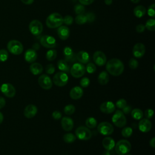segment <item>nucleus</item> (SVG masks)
<instances>
[{"label": "nucleus", "instance_id": "72a5a7b5", "mask_svg": "<svg viewBox=\"0 0 155 155\" xmlns=\"http://www.w3.org/2000/svg\"><path fill=\"white\" fill-rule=\"evenodd\" d=\"M46 59L49 61L54 60L57 56V51L54 49H50L47 51Z\"/></svg>", "mask_w": 155, "mask_h": 155}, {"label": "nucleus", "instance_id": "680f3d73", "mask_svg": "<svg viewBox=\"0 0 155 155\" xmlns=\"http://www.w3.org/2000/svg\"><path fill=\"white\" fill-rule=\"evenodd\" d=\"M4 119V116L2 114V113L1 112H0V125L1 124V123L2 122Z\"/></svg>", "mask_w": 155, "mask_h": 155}, {"label": "nucleus", "instance_id": "5fc2aeb1", "mask_svg": "<svg viewBox=\"0 0 155 155\" xmlns=\"http://www.w3.org/2000/svg\"><path fill=\"white\" fill-rule=\"evenodd\" d=\"M5 105V100L4 97H0V109L2 108Z\"/></svg>", "mask_w": 155, "mask_h": 155}, {"label": "nucleus", "instance_id": "393cba45", "mask_svg": "<svg viewBox=\"0 0 155 155\" xmlns=\"http://www.w3.org/2000/svg\"><path fill=\"white\" fill-rule=\"evenodd\" d=\"M30 70L33 74L38 75L42 72L43 67L41 64L38 62H34L30 65Z\"/></svg>", "mask_w": 155, "mask_h": 155}, {"label": "nucleus", "instance_id": "cd10ccee", "mask_svg": "<svg viewBox=\"0 0 155 155\" xmlns=\"http://www.w3.org/2000/svg\"><path fill=\"white\" fill-rule=\"evenodd\" d=\"M98 82L102 85H106L109 81V75L106 71H101L97 77Z\"/></svg>", "mask_w": 155, "mask_h": 155}, {"label": "nucleus", "instance_id": "13d9d810", "mask_svg": "<svg viewBox=\"0 0 155 155\" xmlns=\"http://www.w3.org/2000/svg\"><path fill=\"white\" fill-rule=\"evenodd\" d=\"M104 2L106 5H110L112 4L113 2V0H104Z\"/></svg>", "mask_w": 155, "mask_h": 155}, {"label": "nucleus", "instance_id": "f704fd0d", "mask_svg": "<svg viewBox=\"0 0 155 155\" xmlns=\"http://www.w3.org/2000/svg\"><path fill=\"white\" fill-rule=\"evenodd\" d=\"M145 27L148 30L154 31V30H155V20L153 18L148 19L145 23Z\"/></svg>", "mask_w": 155, "mask_h": 155}, {"label": "nucleus", "instance_id": "412c9836", "mask_svg": "<svg viewBox=\"0 0 155 155\" xmlns=\"http://www.w3.org/2000/svg\"><path fill=\"white\" fill-rule=\"evenodd\" d=\"M58 35L61 40H66L70 36V30L68 27L61 25L58 29Z\"/></svg>", "mask_w": 155, "mask_h": 155}, {"label": "nucleus", "instance_id": "58836bf2", "mask_svg": "<svg viewBox=\"0 0 155 155\" xmlns=\"http://www.w3.org/2000/svg\"><path fill=\"white\" fill-rule=\"evenodd\" d=\"M8 58V51L5 49L0 50V62H5Z\"/></svg>", "mask_w": 155, "mask_h": 155}, {"label": "nucleus", "instance_id": "9b49d317", "mask_svg": "<svg viewBox=\"0 0 155 155\" xmlns=\"http://www.w3.org/2000/svg\"><path fill=\"white\" fill-rule=\"evenodd\" d=\"M41 44L47 48H53L56 46V41L54 37L50 35H44L40 39Z\"/></svg>", "mask_w": 155, "mask_h": 155}, {"label": "nucleus", "instance_id": "4be33fe9", "mask_svg": "<svg viewBox=\"0 0 155 155\" xmlns=\"http://www.w3.org/2000/svg\"><path fill=\"white\" fill-rule=\"evenodd\" d=\"M84 91L81 87L76 86L72 88L70 91V96L71 99L77 100L80 99L83 95Z\"/></svg>", "mask_w": 155, "mask_h": 155}, {"label": "nucleus", "instance_id": "f03ea898", "mask_svg": "<svg viewBox=\"0 0 155 155\" xmlns=\"http://www.w3.org/2000/svg\"><path fill=\"white\" fill-rule=\"evenodd\" d=\"M47 26L50 28H58L62 25L63 23V18L58 13H51L46 19Z\"/></svg>", "mask_w": 155, "mask_h": 155}, {"label": "nucleus", "instance_id": "052dcab7", "mask_svg": "<svg viewBox=\"0 0 155 155\" xmlns=\"http://www.w3.org/2000/svg\"><path fill=\"white\" fill-rule=\"evenodd\" d=\"M102 155H111V154H110V152L109 151L105 150V151H104L102 153Z\"/></svg>", "mask_w": 155, "mask_h": 155}, {"label": "nucleus", "instance_id": "603ef678", "mask_svg": "<svg viewBox=\"0 0 155 155\" xmlns=\"http://www.w3.org/2000/svg\"><path fill=\"white\" fill-rule=\"evenodd\" d=\"M131 111V107L130 105H126L125 107L122 108V112L124 114H129Z\"/></svg>", "mask_w": 155, "mask_h": 155}, {"label": "nucleus", "instance_id": "37998d69", "mask_svg": "<svg viewBox=\"0 0 155 155\" xmlns=\"http://www.w3.org/2000/svg\"><path fill=\"white\" fill-rule=\"evenodd\" d=\"M63 22L67 25H70L73 22V18L70 15H66L63 18Z\"/></svg>", "mask_w": 155, "mask_h": 155}, {"label": "nucleus", "instance_id": "79ce46f5", "mask_svg": "<svg viewBox=\"0 0 155 155\" xmlns=\"http://www.w3.org/2000/svg\"><path fill=\"white\" fill-rule=\"evenodd\" d=\"M128 65L129 67L131 69H136V68H137L138 65H139V63L137 62V61L134 59V58H131L129 61L128 62Z\"/></svg>", "mask_w": 155, "mask_h": 155}, {"label": "nucleus", "instance_id": "a19ab883", "mask_svg": "<svg viewBox=\"0 0 155 155\" xmlns=\"http://www.w3.org/2000/svg\"><path fill=\"white\" fill-rule=\"evenodd\" d=\"M127 103L126 100H125L124 99H120L118 101H117L115 106H116L117 108L122 109L124 107H125L127 105Z\"/></svg>", "mask_w": 155, "mask_h": 155}, {"label": "nucleus", "instance_id": "a211bd4d", "mask_svg": "<svg viewBox=\"0 0 155 155\" xmlns=\"http://www.w3.org/2000/svg\"><path fill=\"white\" fill-rule=\"evenodd\" d=\"M38 108L35 105L33 104H29L25 108L24 114L27 118L30 119L33 117L36 114Z\"/></svg>", "mask_w": 155, "mask_h": 155}, {"label": "nucleus", "instance_id": "2f4dec72", "mask_svg": "<svg viewBox=\"0 0 155 155\" xmlns=\"http://www.w3.org/2000/svg\"><path fill=\"white\" fill-rule=\"evenodd\" d=\"M76 139V136L71 133H66L63 136L64 141L67 143H73V142L75 141Z\"/></svg>", "mask_w": 155, "mask_h": 155}, {"label": "nucleus", "instance_id": "7ed1b4c3", "mask_svg": "<svg viewBox=\"0 0 155 155\" xmlns=\"http://www.w3.org/2000/svg\"><path fill=\"white\" fill-rule=\"evenodd\" d=\"M114 148L118 155H124L131 150V145L127 140L122 139L119 140L116 144H115Z\"/></svg>", "mask_w": 155, "mask_h": 155}, {"label": "nucleus", "instance_id": "e2e57ef3", "mask_svg": "<svg viewBox=\"0 0 155 155\" xmlns=\"http://www.w3.org/2000/svg\"><path fill=\"white\" fill-rule=\"evenodd\" d=\"M133 3H134V4H137V3H138L139 1H140V0H130Z\"/></svg>", "mask_w": 155, "mask_h": 155}, {"label": "nucleus", "instance_id": "dca6fc26", "mask_svg": "<svg viewBox=\"0 0 155 155\" xmlns=\"http://www.w3.org/2000/svg\"><path fill=\"white\" fill-rule=\"evenodd\" d=\"M116 108V106L111 101H106L100 105V110L105 114L112 113Z\"/></svg>", "mask_w": 155, "mask_h": 155}, {"label": "nucleus", "instance_id": "bb28decb", "mask_svg": "<svg viewBox=\"0 0 155 155\" xmlns=\"http://www.w3.org/2000/svg\"><path fill=\"white\" fill-rule=\"evenodd\" d=\"M57 66L59 70H61L62 72L64 73H69L70 68V67L67 63V61H66L64 59H60L57 62Z\"/></svg>", "mask_w": 155, "mask_h": 155}, {"label": "nucleus", "instance_id": "4d7b16f0", "mask_svg": "<svg viewBox=\"0 0 155 155\" xmlns=\"http://www.w3.org/2000/svg\"><path fill=\"white\" fill-rule=\"evenodd\" d=\"M150 145L153 148L155 147V137H152V139L150 140Z\"/></svg>", "mask_w": 155, "mask_h": 155}, {"label": "nucleus", "instance_id": "69168bd1", "mask_svg": "<svg viewBox=\"0 0 155 155\" xmlns=\"http://www.w3.org/2000/svg\"><path fill=\"white\" fill-rule=\"evenodd\" d=\"M0 89H1V87H0Z\"/></svg>", "mask_w": 155, "mask_h": 155}, {"label": "nucleus", "instance_id": "bf43d9fd", "mask_svg": "<svg viewBox=\"0 0 155 155\" xmlns=\"http://www.w3.org/2000/svg\"><path fill=\"white\" fill-rule=\"evenodd\" d=\"M33 49H34L35 50H38V49H39V45L38 44H37V43H36V44H35L34 45H33Z\"/></svg>", "mask_w": 155, "mask_h": 155}, {"label": "nucleus", "instance_id": "ddd939ff", "mask_svg": "<svg viewBox=\"0 0 155 155\" xmlns=\"http://www.w3.org/2000/svg\"><path fill=\"white\" fill-rule=\"evenodd\" d=\"M0 90L5 96L8 97H13L16 94V90L15 87L13 85L9 83L3 84L1 87Z\"/></svg>", "mask_w": 155, "mask_h": 155}, {"label": "nucleus", "instance_id": "39448f33", "mask_svg": "<svg viewBox=\"0 0 155 155\" xmlns=\"http://www.w3.org/2000/svg\"><path fill=\"white\" fill-rule=\"evenodd\" d=\"M112 122L116 127L121 128L126 125L127 119L123 112L117 110L112 116Z\"/></svg>", "mask_w": 155, "mask_h": 155}, {"label": "nucleus", "instance_id": "423d86ee", "mask_svg": "<svg viewBox=\"0 0 155 155\" xmlns=\"http://www.w3.org/2000/svg\"><path fill=\"white\" fill-rule=\"evenodd\" d=\"M75 134L76 137L80 140H87L91 139L92 133L91 131L85 127L80 126L75 130Z\"/></svg>", "mask_w": 155, "mask_h": 155}, {"label": "nucleus", "instance_id": "3c124183", "mask_svg": "<svg viewBox=\"0 0 155 155\" xmlns=\"http://www.w3.org/2000/svg\"><path fill=\"white\" fill-rule=\"evenodd\" d=\"M145 30V27L143 24H140L136 27V30L138 33H142Z\"/></svg>", "mask_w": 155, "mask_h": 155}, {"label": "nucleus", "instance_id": "c9c22d12", "mask_svg": "<svg viewBox=\"0 0 155 155\" xmlns=\"http://www.w3.org/2000/svg\"><path fill=\"white\" fill-rule=\"evenodd\" d=\"M64 113H65V114H67V115H71V114H73L74 113V111H75V107H74L73 105H71V104L67 105H66V106L64 107Z\"/></svg>", "mask_w": 155, "mask_h": 155}, {"label": "nucleus", "instance_id": "c85d7f7f", "mask_svg": "<svg viewBox=\"0 0 155 155\" xmlns=\"http://www.w3.org/2000/svg\"><path fill=\"white\" fill-rule=\"evenodd\" d=\"M147 9L143 5H137L134 8L133 10L134 15L137 18H142L145 15Z\"/></svg>", "mask_w": 155, "mask_h": 155}, {"label": "nucleus", "instance_id": "5701e85b", "mask_svg": "<svg viewBox=\"0 0 155 155\" xmlns=\"http://www.w3.org/2000/svg\"><path fill=\"white\" fill-rule=\"evenodd\" d=\"M102 145L104 148L108 151H110L114 148L115 142L113 139L110 137H106L102 140Z\"/></svg>", "mask_w": 155, "mask_h": 155}, {"label": "nucleus", "instance_id": "a18cd8bd", "mask_svg": "<svg viewBox=\"0 0 155 155\" xmlns=\"http://www.w3.org/2000/svg\"><path fill=\"white\" fill-rule=\"evenodd\" d=\"M54 71H55V67H54L53 64H48V65H46L45 71L47 74H51L54 72Z\"/></svg>", "mask_w": 155, "mask_h": 155}, {"label": "nucleus", "instance_id": "b1692460", "mask_svg": "<svg viewBox=\"0 0 155 155\" xmlns=\"http://www.w3.org/2000/svg\"><path fill=\"white\" fill-rule=\"evenodd\" d=\"M76 58L81 64H87L90 61L89 54L85 51H80L77 53Z\"/></svg>", "mask_w": 155, "mask_h": 155}, {"label": "nucleus", "instance_id": "e433bc0d", "mask_svg": "<svg viewBox=\"0 0 155 155\" xmlns=\"http://www.w3.org/2000/svg\"><path fill=\"white\" fill-rule=\"evenodd\" d=\"M132 133H133V130L131 127H124L121 131V134L124 137H130Z\"/></svg>", "mask_w": 155, "mask_h": 155}, {"label": "nucleus", "instance_id": "c03bdc74", "mask_svg": "<svg viewBox=\"0 0 155 155\" xmlns=\"http://www.w3.org/2000/svg\"><path fill=\"white\" fill-rule=\"evenodd\" d=\"M90 81L89 78L87 77L82 78L80 81L81 86L82 87H84V88L87 87L90 85Z\"/></svg>", "mask_w": 155, "mask_h": 155}, {"label": "nucleus", "instance_id": "aec40b11", "mask_svg": "<svg viewBox=\"0 0 155 155\" xmlns=\"http://www.w3.org/2000/svg\"><path fill=\"white\" fill-rule=\"evenodd\" d=\"M38 55L36 50L33 48H29L25 52L24 59L25 60L29 63L34 62L37 59Z\"/></svg>", "mask_w": 155, "mask_h": 155}, {"label": "nucleus", "instance_id": "ea45409f", "mask_svg": "<svg viewBox=\"0 0 155 155\" xmlns=\"http://www.w3.org/2000/svg\"><path fill=\"white\" fill-rule=\"evenodd\" d=\"M85 70L88 73H93L96 70V66L93 63L90 62L87 64Z\"/></svg>", "mask_w": 155, "mask_h": 155}, {"label": "nucleus", "instance_id": "1a4fd4ad", "mask_svg": "<svg viewBox=\"0 0 155 155\" xmlns=\"http://www.w3.org/2000/svg\"><path fill=\"white\" fill-rule=\"evenodd\" d=\"M29 30L34 36H39L43 31L42 24L37 19L31 21L29 24Z\"/></svg>", "mask_w": 155, "mask_h": 155}, {"label": "nucleus", "instance_id": "7c9ffc66", "mask_svg": "<svg viewBox=\"0 0 155 155\" xmlns=\"http://www.w3.org/2000/svg\"><path fill=\"white\" fill-rule=\"evenodd\" d=\"M75 22L78 25H82L87 22V18L85 14L78 15L75 18Z\"/></svg>", "mask_w": 155, "mask_h": 155}, {"label": "nucleus", "instance_id": "de8ad7c7", "mask_svg": "<svg viewBox=\"0 0 155 155\" xmlns=\"http://www.w3.org/2000/svg\"><path fill=\"white\" fill-rule=\"evenodd\" d=\"M153 114H154V111L152 109H150V108L147 109L144 112V115L146 119H151L153 117Z\"/></svg>", "mask_w": 155, "mask_h": 155}, {"label": "nucleus", "instance_id": "49530a36", "mask_svg": "<svg viewBox=\"0 0 155 155\" xmlns=\"http://www.w3.org/2000/svg\"><path fill=\"white\" fill-rule=\"evenodd\" d=\"M154 4H153L149 6L148 10H147V13L149 16L154 18L155 16V12H154Z\"/></svg>", "mask_w": 155, "mask_h": 155}, {"label": "nucleus", "instance_id": "0e129e2a", "mask_svg": "<svg viewBox=\"0 0 155 155\" xmlns=\"http://www.w3.org/2000/svg\"><path fill=\"white\" fill-rule=\"evenodd\" d=\"M127 155H131V154H127Z\"/></svg>", "mask_w": 155, "mask_h": 155}, {"label": "nucleus", "instance_id": "6ab92c4d", "mask_svg": "<svg viewBox=\"0 0 155 155\" xmlns=\"http://www.w3.org/2000/svg\"><path fill=\"white\" fill-rule=\"evenodd\" d=\"M61 126L64 130L66 131H71L74 126L73 120L71 117H64L61 119Z\"/></svg>", "mask_w": 155, "mask_h": 155}, {"label": "nucleus", "instance_id": "f3484780", "mask_svg": "<svg viewBox=\"0 0 155 155\" xmlns=\"http://www.w3.org/2000/svg\"><path fill=\"white\" fill-rule=\"evenodd\" d=\"M139 129L140 131L143 133L148 132L152 127L151 122L148 119H141L138 124Z\"/></svg>", "mask_w": 155, "mask_h": 155}, {"label": "nucleus", "instance_id": "9d476101", "mask_svg": "<svg viewBox=\"0 0 155 155\" xmlns=\"http://www.w3.org/2000/svg\"><path fill=\"white\" fill-rule=\"evenodd\" d=\"M97 131L102 135L108 136L113 133L114 128L110 122H102L97 125Z\"/></svg>", "mask_w": 155, "mask_h": 155}, {"label": "nucleus", "instance_id": "864d4df0", "mask_svg": "<svg viewBox=\"0 0 155 155\" xmlns=\"http://www.w3.org/2000/svg\"><path fill=\"white\" fill-rule=\"evenodd\" d=\"M94 0H79V2L82 4V5H88L90 4H91V3H93L94 2Z\"/></svg>", "mask_w": 155, "mask_h": 155}, {"label": "nucleus", "instance_id": "2eb2a0df", "mask_svg": "<svg viewBox=\"0 0 155 155\" xmlns=\"http://www.w3.org/2000/svg\"><path fill=\"white\" fill-rule=\"evenodd\" d=\"M145 53V47L140 42L136 44L133 48V54L136 58H142Z\"/></svg>", "mask_w": 155, "mask_h": 155}, {"label": "nucleus", "instance_id": "a878e982", "mask_svg": "<svg viewBox=\"0 0 155 155\" xmlns=\"http://www.w3.org/2000/svg\"><path fill=\"white\" fill-rule=\"evenodd\" d=\"M63 53L66 61H74V53L72 48L70 47H65L64 48Z\"/></svg>", "mask_w": 155, "mask_h": 155}, {"label": "nucleus", "instance_id": "f8f14e48", "mask_svg": "<svg viewBox=\"0 0 155 155\" xmlns=\"http://www.w3.org/2000/svg\"><path fill=\"white\" fill-rule=\"evenodd\" d=\"M38 84L44 90H49L52 87L53 82L47 74H42L38 78Z\"/></svg>", "mask_w": 155, "mask_h": 155}, {"label": "nucleus", "instance_id": "20e7f679", "mask_svg": "<svg viewBox=\"0 0 155 155\" xmlns=\"http://www.w3.org/2000/svg\"><path fill=\"white\" fill-rule=\"evenodd\" d=\"M7 49L10 53L15 55H19L23 51V45L21 42L17 40H11L7 45Z\"/></svg>", "mask_w": 155, "mask_h": 155}, {"label": "nucleus", "instance_id": "473e14b6", "mask_svg": "<svg viewBox=\"0 0 155 155\" xmlns=\"http://www.w3.org/2000/svg\"><path fill=\"white\" fill-rule=\"evenodd\" d=\"M85 125L87 128H94L97 126V120L93 117H88L85 120Z\"/></svg>", "mask_w": 155, "mask_h": 155}, {"label": "nucleus", "instance_id": "6e6552de", "mask_svg": "<svg viewBox=\"0 0 155 155\" xmlns=\"http://www.w3.org/2000/svg\"><path fill=\"white\" fill-rule=\"evenodd\" d=\"M85 67L81 63L74 64L70 70L71 76L75 78H79L82 77L85 74Z\"/></svg>", "mask_w": 155, "mask_h": 155}, {"label": "nucleus", "instance_id": "4468645a", "mask_svg": "<svg viewBox=\"0 0 155 155\" xmlns=\"http://www.w3.org/2000/svg\"><path fill=\"white\" fill-rule=\"evenodd\" d=\"M93 59L94 63L98 66H103L107 62V57L101 51H96L94 53Z\"/></svg>", "mask_w": 155, "mask_h": 155}, {"label": "nucleus", "instance_id": "c756f323", "mask_svg": "<svg viewBox=\"0 0 155 155\" xmlns=\"http://www.w3.org/2000/svg\"><path fill=\"white\" fill-rule=\"evenodd\" d=\"M131 115L132 117L136 120H140L143 116L142 111L139 108H134L131 111Z\"/></svg>", "mask_w": 155, "mask_h": 155}, {"label": "nucleus", "instance_id": "8fccbe9b", "mask_svg": "<svg viewBox=\"0 0 155 155\" xmlns=\"http://www.w3.org/2000/svg\"><path fill=\"white\" fill-rule=\"evenodd\" d=\"M52 117L55 120H59L62 117V114L59 111H54L52 113Z\"/></svg>", "mask_w": 155, "mask_h": 155}, {"label": "nucleus", "instance_id": "0eeeda50", "mask_svg": "<svg viewBox=\"0 0 155 155\" xmlns=\"http://www.w3.org/2000/svg\"><path fill=\"white\" fill-rule=\"evenodd\" d=\"M68 81V76L66 73L59 71L58 72L53 78V82L56 86H65Z\"/></svg>", "mask_w": 155, "mask_h": 155}, {"label": "nucleus", "instance_id": "4c0bfd02", "mask_svg": "<svg viewBox=\"0 0 155 155\" xmlns=\"http://www.w3.org/2000/svg\"><path fill=\"white\" fill-rule=\"evenodd\" d=\"M74 11L75 13L77 15L82 14V13H84L85 12V7L84 5L81 4H76L74 7Z\"/></svg>", "mask_w": 155, "mask_h": 155}, {"label": "nucleus", "instance_id": "6e6d98bb", "mask_svg": "<svg viewBox=\"0 0 155 155\" xmlns=\"http://www.w3.org/2000/svg\"><path fill=\"white\" fill-rule=\"evenodd\" d=\"M21 1L22 3H24L25 5H30L34 2V0H21Z\"/></svg>", "mask_w": 155, "mask_h": 155}, {"label": "nucleus", "instance_id": "09e8293b", "mask_svg": "<svg viewBox=\"0 0 155 155\" xmlns=\"http://www.w3.org/2000/svg\"><path fill=\"white\" fill-rule=\"evenodd\" d=\"M85 15L87 18V22H93L95 19V15L92 12H87L85 13Z\"/></svg>", "mask_w": 155, "mask_h": 155}, {"label": "nucleus", "instance_id": "f257e3e1", "mask_svg": "<svg viewBox=\"0 0 155 155\" xmlns=\"http://www.w3.org/2000/svg\"><path fill=\"white\" fill-rule=\"evenodd\" d=\"M106 70L114 76L120 75L124 70L123 62L117 58H113L109 60L106 64Z\"/></svg>", "mask_w": 155, "mask_h": 155}]
</instances>
